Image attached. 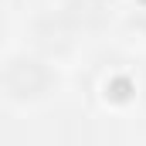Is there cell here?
Listing matches in <instances>:
<instances>
[{
	"instance_id": "1",
	"label": "cell",
	"mask_w": 146,
	"mask_h": 146,
	"mask_svg": "<svg viewBox=\"0 0 146 146\" xmlns=\"http://www.w3.org/2000/svg\"><path fill=\"white\" fill-rule=\"evenodd\" d=\"M44 72H41V65L34 61H14L10 68H7V92L10 95H17V99H27V95H37L41 88H44Z\"/></svg>"
},
{
	"instance_id": "2",
	"label": "cell",
	"mask_w": 146,
	"mask_h": 146,
	"mask_svg": "<svg viewBox=\"0 0 146 146\" xmlns=\"http://www.w3.org/2000/svg\"><path fill=\"white\" fill-rule=\"evenodd\" d=\"M109 10V0H72V17H78L82 24H102Z\"/></svg>"
}]
</instances>
